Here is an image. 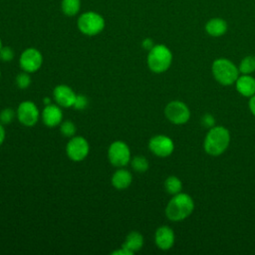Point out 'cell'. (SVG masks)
Returning a JSON list of instances; mask_svg holds the SVG:
<instances>
[{
	"label": "cell",
	"instance_id": "6da1fadb",
	"mask_svg": "<svg viewBox=\"0 0 255 255\" xmlns=\"http://www.w3.org/2000/svg\"><path fill=\"white\" fill-rule=\"evenodd\" d=\"M230 142L229 130L221 126H213L209 128L204 138L203 147L206 153L217 156L223 153Z\"/></svg>",
	"mask_w": 255,
	"mask_h": 255
},
{
	"label": "cell",
	"instance_id": "7a4b0ae2",
	"mask_svg": "<svg viewBox=\"0 0 255 255\" xmlns=\"http://www.w3.org/2000/svg\"><path fill=\"white\" fill-rule=\"evenodd\" d=\"M194 209L193 199L186 193L174 194L165 207V215L171 221H180L191 215Z\"/></svg>",
	"mask_w": 255,
	"mask_h": 255
},
{
	"label": "cell",
	"instance_id": "3957f363",
	"mask_svg": "<svg viewBox=\"0 0 255 255\" xmlns=\"http://www.w3.org/2000/svg\"><path fill=\"white\" fill-rule=\"evenodd\" d=\"M172 62L171 51L162 44L154 45L147 55V66L155 74H161L168 70Z\"/></svg>",
	"mask_w": 255,
	"mask_h": 255
},
{
	"label": "cell",
	"instance_id": "277c9868",
	"mask_svg": "<svg viewBox=\"0 0 255 255\" xmlns=\"http://www.w3.org/2000/svg\"><path fill=\"white\" fill-rule=\"evenodd\" d=\"M214 79L223 86H229L236 82L239 77V69L228 59H217L211 67Z\"/></svg>",
	"mask_w": 255,
	"mask_h": 255
},
{
	"label": "cell",
	"instance_id": "5b68a950",
	"mask_svg": "<svg viewBox=\"0 0 255 255\" xmlns=\"http://www.w3.org/2000/svg\"><path fill=\"white\" fill-rule=\"evenodd\" d=\"M77 26L82 34L86 36H96L105 29L106 22L100 13L87 11L79 16Z\"/></svg>",
	"mask_w": 255,
	"mask_h": 255
},
{
	"label": "cell",
	"instance_id": "8992f818",
	"mask_svg": "<svg viewBox=\"0 0 255 255\" xmlns=\"http://www.w3.org/2000/svg\"><path fill=\"white\" fill-rule=\"evenodd\" d=\"M110 162L116 167H124L130 161V150L123 140L113 141L108 149Z\"/></svg>",
	"mask_w": 255,
	"mask_h": 255
},
{
	"label": "cell",
	"instance_id": "52a82bcc",
	"mask_svg": "<svg viewBox=\"0 0 255 255\" xmlns=\"http://www.w3.org/2000/svg\"><path fill=\"white\" fill-rule=\"evenodd\" d=\"M164 115L170 123L174 125H183L188 122L190 111L183 102L171 101L165 106Z\"/></svg>",
	"mask_w": 255,
	"mask_h": 255
},
{
	"label": "cell",
	"instance_id": "ba28073f",
	"mask_svg": "<svg viewBox=\"0 0 255 255\" xmlns=\"http://www.w3.org/2000/svg\"><path fill=\"white\" fill-rule=\"evenodd\" d=\"M90 151V145L86 138L83 136L74 135L71 137L66 146L68 157L76 162L84 160Z\"/></svg>",
	"mask_w": 255,
	"mask_h": 255
},
{
	"label": "cell",
	"instance_id": "9c48e42d",
	"mask_svg": "<svg viewBox=\"0 0 255 255\" xmlns=\"http://www.w3.org/2000/svg\"><path fill=\"white\" fill-rule=\"evenodd\" d=\"M21 69L27 73L37 72L43 64V56L36 48L25 49L19 59Z\"/></svg>",
	"mask_w": 255,
	"mask_h": 255
},
{
	"label": "cell",
	"instance_id": "30bf717a",
	"mask_svg": "<svg viewBox=\"0 0 255 255\" xmlns=\"http://www.w3.org/2000/svg\"><path fill=\"white\" fill-rule=\"evenodd\" d=\"M16 117L22 125L33 127L39 120L40 112L38 107L32 101H24L18 106Z\"/></svg>",
	"mask_w": 255,
	"mask_h": 255
},
{
	"label": "cell",
	"instance_id": "8fae6325",
	"mask_svg": "<svg viewBox=\"0 0 255 255\" xmlns=\"http://www.w3.org/2000/svg\"><path fill=\"white\" fill-rule=\"evenodd\" d=\"M148 148L156 156L166 157L172 153L174 144L172 139L167 135L156 134L149 139Z\"/></svg>",
	"mask_w": 255,
	"mask_h": 255
},
{
	"label": "cell",
	"instance_id": "7c38bea8",
	"mask_svg": "<svg viewBox=\"0 0 255 255\" xmlns=\"http://www.w3.org/2000/svg\"><path fill=\"white\" fill-rule=\"evenodd\" d=\"M76 93L67 85H58L53 91V97L57 105L63 108H71L76 100Z\"/></svg>",
	"mask_w": 255,
	"mask_h": 255
},
{
	"label": "cell",
	"instance_id": "4fadbf2b",
	"mask_svg": "<svg viewBox=\"0 0 255 255\" xmlns=\"http://www.w3.org/2000/svg\"><path fill=\"white\" fill-rule=\"evenodd\" d=\"M42 121L45 126L54 128L59 126L63 121V113L59 105L49 104L46 105L41 114Z\"/></svg>",
	"mask_w": 255,
	"mask_h": 255
},
{
	"label": "cell",
	"instance_id": "5bb4252c",
	"mask_svg": "<svg viewBox=\"0 0 255 255\" xmlns=\"http://www.w3.org/2000/svg\"><path fill=\"white\" fill-rule=\"evenodd\" d=\"M173 230L168 226H160L156 229L154 234V241L160 250H168L174 244Z\"/></svg>",
	"mask_w": 255,
	"mask_h": 255
},
{
	"label": "cell",
	"instance_id": "9a60e30c",
	"mask_svg": "<svg viewBox=\"0 0 255 255\" xmlns=\"http://www.w3.org/2000/svg\"><path fill=\"white\" fill-rule=\"evenodd\" d=\"M236 90L243 97H252L255 95V79L250 75L239 76L235 82Z\"/></svg>",
	"mask_w": 255,
	"mask_h": 255
},
{
	"label": "cell",
	"instance_id": "2e32d148",
	"mask_svg": "<svg viewBox=\"0 0 255 255\" xmlns=\"http://www.w3.org/2000/svg\"><path fill=\"white\" fill-rule=\"evenodd\" d=\"M132 181L131 173L123 167L117 169L112 176V184L117 189H126L128 188Z\"/></svg>",
	"mask_w": 255,
	"mask_h": 255
},
{
	"label": "cell",
	"instance_id": "e0dca14e",
	"mask_svg": "<svg viewBox=\"0 0 255 255\" xmlns=\"http://www.w3.org/2000/svg\"><path fill=\"white\" fill-rule=\"evenodd\" d=\"M124 248L128 250L131 254L139 251L143 246V237L137 231H130L122 245Z\"/></svg>",
	"mask_w": 255,
	"mask_h": 255
},
{
	"label": "cell",
	"instance_id": "ac0fdd59",
	"mask_svg": "<svg viewBox=\"0 0 255 255\" xmlns=\"http://www.w3.org/2000/svg\"><path fill=\"white\" fill-rule=\"evenodd\" d=\"M205 31L212 37H219L227 31V23L221 18H212L205 25Z\"/></svg>",
	"mask_w": 255,
	"mask_h": 255
},
{
	"label": "cell",
	"instance_id": "d6986e66",
	"mask_svg": "<svg viewBox=\"0 0 255 255\" xmlns=\"http://www.w3.org/2000/svg\"><path fill=\"white\" fill-rule=\"evenodd\" d=\"M61 9L68 17L76 16L81 10V0H62Z\"/></svg>",
	"mask_w": 255,
	"mask_h": 255
},
{
	"label": "cell",
	"instance_id": "ffe728a7",
	"mask_svg": "<svg viewBox=\"0 0 255 255\" xmlns=\"http://www.w3.org/2000/svg\"><path fill=\"white\" fill-rule=\"evenodd\" d=\"M164 188L167 193L174 195L181 191L182 183L178 177L175 175H170L164 181Z\"/></svg>",
	"mask_w": 255,
	"mask_h": 255
},
{
	"label": "cell",
	"instance_id": "44dd1931",
	"mask_svg": "<svg viewBox=\"0 0 255 255\" xmlns=\"http://www.w3.org/2000/svg\"><path fill=\"white\" fill-rule=\"evenodd\" d=\"M238 69H239V72L243 75L252 74L255 71V57L246 56L245 58H243Z\"/></svg>",
	"mask_w": 255,
	"mask_h": 255
},
{
	"label": "cell",
	"instance_id": "7402d4cb",
	"mask_svg": "<svg viewBox=\"0 0 255 255\" xmlns=\"http://www.w3.org/2000/svg\"><path fill=\"white\" fill-rule=\"evenodd\" d=\"M132 168L137 172H144L148 169V161L143 155H136L130 159Z\"/></svg>",
	"mask_w": 255,
	"mask_h": 255
},
{
	"label": "cell",
	"instance_id": "603a6c76",
	"mask_svg": "<svg viewBox=\"0 0 255 255\" xmlns=\"http://www.w3.org/2000/svg\"><path fill=\"white\" fill-rule=\"evenodd\" d=\"M60 130L66 137H72L76 133V126L72 121H65L60 124Z\"/></svg>",
	"mask_w": 255,
	"mask_h": 255
},
{
	"label": "cell",
	"instance_id": "cb8c5ba5",
	"mask_svg": "<svg viewBox=\"0 0 255 255\" xmlns=\"http://www.w3.org/2000/svg\"><path fill=\"white\" fill-rule=\"evenodd\" d=\"M31 84V78L29 73L27 72H22L17 75L16 77V85L19 89H27Z\"/></svg>",
	"mask_w": 255,
	"mask_h": 255
},
{
	"label": "cell",
	"instance_id": "d4e9b609",
	"mask_svg": "<svg viewBox=\"0 0 255 255\" xmlns=\"http://www.w3.org/2000/svg\"><path fill=\"white\" fill-rule=\"evenodd\" d=\"M15 116L16 112H14L10 108H6L0 112V123L2 125H8L13 121Z\"/></svg>",
	"mask_w": 255,
	"mask_h": 255
},
{
	"label": "cell",
	"instance_id": "484cf974",
	"mask_svg": "<svg viewBox=\"0 0 255 255\" xmlns=\"http://www.w3.org/2000/svg\"><path fill=\"white\" fill-rule=\"evenodd\" d=\"M14 58V51L9 46H2L0 49V60L2 62H10Z\"/></svg>",
	"mask_w": 255,
	"mask_h": 255
},
{
	"label": "cell",
	"instance_id": "4316f807",
	"mask_svg": "<svg viewBox=\"0 0 255 255\" xmlns=\"http://www.w3.org/2000/svg\"><path fill=\"white\" fill-rule=\"evenodd\" d=\"M88 104H89V100H88V98L86 96H84V95H77L73 108H75L76 110H84V109L87 108Z\"/></svg>",
	"mask_w": 255,
	"mask_h": 255
},
{
	"label": "cell",
	"instance_id": "83f0119b",
	"mask_svg": "<svg viewBox=\"0 0 255 255\" xmlns=\"http://www.w3.org/2000/svg\"><path fill=\"white\" fill-rule=\"evenodd\" d=\"M202 124L204 127H207V128H212L214 126V118L209 115V114H206L203 116L202 118Z\"/></svg>",
	"mask_w": 255,
	"mask_h": 255
},
{
	"label": "cell",
	"instance_id": "f1b7e54d",
	"mask_svg": "<svg viewBox=\"0 0 255 255\" xmlns=\"http://www.w3.org/2000/svg\"><path fill=\"white\" fill-rule=\"evenodd\" d=\"M141 46H142V48H143L144 50L149 51V50L154 46V44H153V41H152L150 38H145V39L142 41Z\"/></svg>",
	"mask_w": 255,
	"mask_h": 255
},
{
	"label": "cell",
	"instance_id": "f546056e",
	"mask_svg": "<svg viewBox=\"0 0 255 255\" xmlns=\"http://www.w3.org/2000/svg\"><path fill=\"white\" fill-rule=\"evenodd\" d=\"M112 255H132L128 250H127L126 248H124L123 246L118 249V250H115L112 252Z\"/></svg>",
	"mask_w": 255,
	"mask_h": 255
},
{
	"label": "cell",
	"instance_id": "4dcf8cb0",
	"mask_svg": "<svg viewBox=\"0 0 255 255\" xmlns=\"http://www.w3.org/2000/svg\"><path fill=\"white\" fill-rule=\"evenodd\" d=\"M249 109L252 113V115L255 117V95L250 97V100H249Z\"/></svg>",
	"mask_w": 255,
	"mask_h": 255
},
{
	"label": "cell",
	"instance_id": "1f68e13d",
	"mask_svg": "<svg viewBox=\"0 0 255 255\" xmlns=\"http://www.w3.org/2000/svg\"><path fill=\"white\" fill-rule=\"evenodd\" d=\"M5 135H6V132H5V128H3V125L0 123V145L4 142V139H5Z\"/></svg>",
	"mask_w": 255,
	"mask_h": 255
},
{
	"label": "cell",
	"instance_id": "d6a6232c",
	"mask_svg": "<svg viewBox=\"0 0 255 255\" xmlns=\"http://www.w3.org/2000/svg\"><path fill=\"white\" fill-rule=\"evenodd\" d=\"M43 102H44V104H45V105H49V104H52V103H51V98H49V97H46V98H44V99H43Z\"/></svg>",
	"mask_w": 255,
	"mask_h": 255
},
{
	"label": "cell",
	"instance_id": "836d02e7",
	"mask_svg": "<svg viewBox=\"0 0 255 255\" xmlns=\"http://www.w3.org/2000/svg\"><path fill=\"white\" fill-rule=\"evenodd\" d=\"M2 46H3V45H2V41H1V39H0V49L2 48Z\"/></svg>",
	"mask_w": 255,
	"mask_h": 255
},
{
	"label": "cell",
	"instance_id": "e575fe53",
	"mask_svg": "<svg viewBox=\"0 0 255 255\" xmlns=\"http://www.w3.org/2000/svg\"><path fill=\"white\" fill-rule=\"evenodd\" d=\"M0 79H1V72H0Z\"/></svg>",
	"mask_w": 255,
	"mask_h": 255
}]
</instances>
